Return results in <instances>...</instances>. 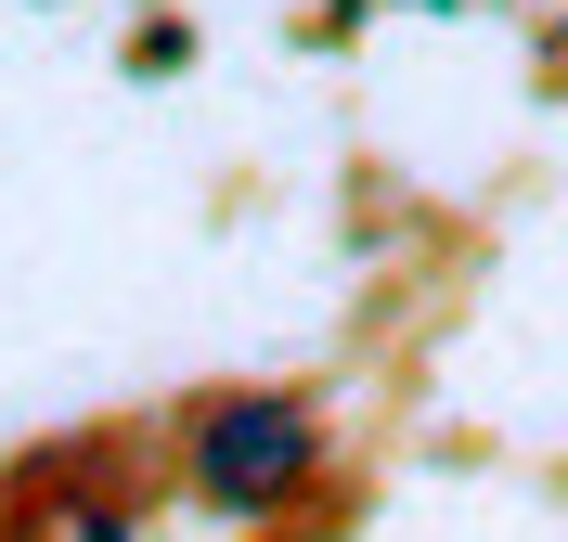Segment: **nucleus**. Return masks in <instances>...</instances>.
<instances>
[{
	"label": "nucleus",
	"instance_id": "1",
	"mask_svg": "<svg viewBox=\"0 0 568 542\" xmlns=\"http://www.w3.org/2000/svg\"><path fill=\"white\" fill-rule=\"evenodd\" d=\"M297 452H311V427H297L284 400H233V413H207V427H194V478H207L220 504L284 491V478H297Z\"/></svg>",
	"mask_w": 568,
	"mask_h": 542
}]
</instances>
